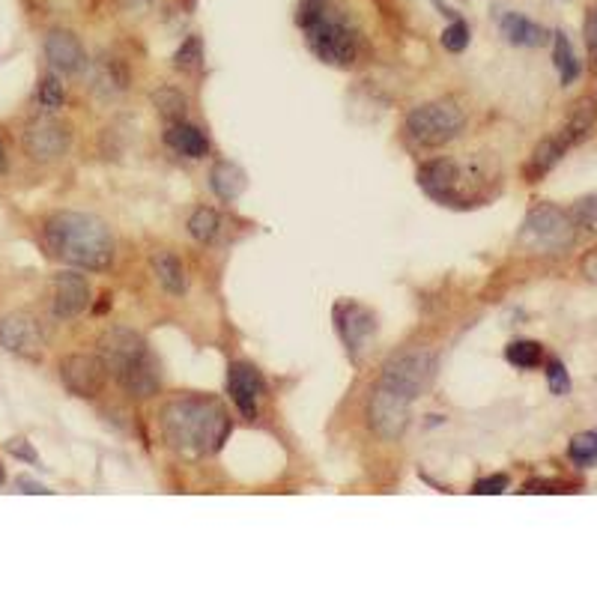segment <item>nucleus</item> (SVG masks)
I'll return each instance as SVG.
<instances>
[{
  "instance_id": "nucleus-9",
  "label": "nucleus",
  "mask_w": 597,
  "mask_h": 597,
  "mask_svg": "<svg viewBox=\"0 0 597 597\" xmlns=\"http://www.w3.org/2000/svg\"><path fill=\"white\" fill-rule=\"evenodd\" d=\"M21 144L33 162H42V165L57 162L60 156H66V150L72 144V129L54 117H39V120L27 123Z\"/></svg>"
},
{
  "instance_id": "nucleus-10",
  "label": "nucleus",
  "mask_w": 597,
  "mask_h": 597,
  "mask_svg": "<svg viewBox=\"0 0 597 597\" xmlns=\"http://www.w3.org/2000/svg\"><path fill=\"white\" fill-rule=\"evenodd\" d=\"M60 380L75 398H96L108 383V368L102 356L72 353L60 362Z\"/></svg>"
},
{
  "instance_id": "nucleus-16",
  "label": "nucleus",
  "mask_w": 597,
  "mask_h": 597,
  "mask_svg": "<svg viewBox=\"0 0 597 597\" xmlns=\"http://www.w3.org/2000/svg\"><path fill=\"white\" fill-rule=\"evenodd\" d=\"M90 305V284L78 272H60L54 278V317L57 320H75Z\"/></svg>"
},
{
  "instance_id": "nucleus-22",
  "label": "nucleus",
  "mask_w": 597,
  "mask_h": 597,
  "mask_svg": "<svg viewBox=\"0 0 597 597\" xmlns=\"http://www.w3.org/2000/svg\"><path fill=\"white\" fill-rule=\"evenodd\" d=\"M165 141H168L180 156H189V159H203V156L209 153V141L203 138V132H200L198 126L183 123V120H180V123H171Z\"/></svg>"
},
{
  "instance_id": "nucleus-34",
  "label": "nucleus",
  "mask_w": 597,
  "mask_h": 597,
  "mask_svg": "<svg viewBox=\"0 0 597 597\" xmlns=\"http://www.w3.org/2000/svg\"><path fill=\"white\" fill-rule=\"evenodd\" d=\"M547 386H550L553 395H568V389H571V377H568V371L559 359L547 362Z\"/></svg>"
},
{
  "instance_id": "nucleus-8",
  "label": "nucleus",
  "mask_w": 597,
  "mask_h": 597,
  "mask_svg": "<svg viewBox=\"0 0 597 597\" xmlns=\"http://www.w3.org/2000/svg\"><path fill=\"white\" fill-rule=\"evenodd\" d=\"M409 409H412V400L377 383L368 398V424L380 439L395 442L403 436V430L409 424Z\"/></svg>"
},
{
  "instance_id": "nucleus-13",
  "label": "nucleus",
  "mask_w": 597,
  "mask_h": 597,
  "mask_svg": "<svg viewBox=\"0 0 597 597\" xmlns=\"http://www.w3.org/2000/svg\"><path fill=\"white\" fill-rule=\"evenodd\" d=\"M0 347L24 359H39L45 335L30 314H9L0 320Z\"/></svg>"
},
{
  "instance_id": "nucleus-15",
  "label": "nucleus",
  "mask_w": 597,
  "mask_h": 597,
  "mask_svg": "<svg viewBox=\"0 0 597 597\" xmlns=\"http://www.w3.org/2000/svg\"><path fill=\"white\" fill-rule=\"evenodd\" d=\"M45 57H48L51 69H57L63 75H78L87 69V51L72 30H51L45 36Z\"/></svg>"
},
{
  "instance_id": "nucleus-21",
  "label": "nucleus",
  "mask_w": 597,
  "mask_h": 597,
  "mask_svg": "<svg viewBox=\"0 0 597 597\" xmlns=\"http://www.w3.org/2000/svg\"><path fill=\"white\" fill-rule=\"evenodd\" d=\"M209 186H212V192L221 200H236L245 192L248 177H245V171H242L239 165H233V162H215V165H212V174H209Z\"/></svg>"
},
{
  "instance_id": "nucleus-41",
  "label": "nucleus",
  "mask_w": 597,
  "mask_h": 597,
  "mask_svg": "<svg viewBox=\"0 0 597 597\" xmlns=\"http://www.w3.org/2000/svg\"><path fill=\"white\" fill-rule=\"evenodd\" d=\"M6 168H9V159H6V147L0 141V174H6Z\"/></svg>"
},
{
  "instance_id": "nucleus-7",
  "label": "nucleus",
  "mask_w": 597,
  "mask_h": 597,
  "mask_svg": "<svg viewBox=\"0 0 597 597\" xmlns=\"http://www.w3.org/2000/svg\"><path fill=\"white\" fill-rule=\"evenodd\" d=\"M466 180H472L469 165H460L454 159H433L418 168V186L445 206H472L475 198L469 195Z\"/></svg>"
},
{
  "instance_id": "nucleus-28",
  "label": "nucleus",
  "mask_w": 597,
  "mask_h": 597,
  "mask_svg": "<svg viewBox=\"0 0 597 597\" xmlns=\"http://www.w3.org/2000/svg\"><path fill=\"white\" fill-rule=\"evenodd\" d=\"M153 102H156L159 114H162L168 123H180V120L186 117V108H189L186 96L177 93L174 87H162L159 93H153Z\"/></svg>"
},
{
  "instance_id": "nucleus-19",
  "label": "nucleus",
  "mask_w": 597,
  "mask_h": 597,
  "mask_svg": "<svg viewBox=\"0 0 597 597\" xmlns=\"http://www.w3.org/2000/svg\"><path fill=\"white\" fill-rule=\"evenodd\" d=\"M150 266L159 278V284L171 293V296H183L189 290V275H186V266L177 254L171 251H156L150 257Z\"/></svg>"
},
{
  "instance_id": "nucleus-23",
  "label": "nucleus",
  "mask_w": 597,
  "mask_h": 597,
  "mask_svg": "<svg viewBox=\"0 0 597 597\" xmlns=\"http://www.w3.org/2000/svg\"><path fill=\"white\" fill-rule=\"evenodd\" d=\"M571 147H568V141L562 138V135H550V138H544L538 147H535V153H532V162H529V177L532 180H538V177H544V174H550L559 162H562V156L568 153Z\"/></svg>"
},
{
  "instance_id": "nucleus-39",
  "label": "nucleus",
  "mask_w": 597,
  "mask_h": 597,
  "mask_svg": "<svg viewBox=\"0 0 597 597\" xmlns=\"http://www.w3.org/2000/svg\"><path fill=\"white\" fill-rule=\"evenodd\" d=\"M580 272H583L592 284H597V248H592V251H586V254H583V260H580Z\"/></svg>"
},
{
  "instance_id": "nucleus-18",
  "label": "nucleus",
  "mask_w": 597,
  "mask_h": 597,
  "mask_svg": "<svg viewBox=\"0 0 597 597\" xmlns=\"http://www.w3.org/2000/svg\"><path fill=\"white\" fill-rule=\"evenodd\" d=\"M499 27H502V36L511 45H520V48H538V45L547 42V30L541 24H535L532 18L520 15V12H505Z\"/></svg>"
},
{
  "instance_id": "nucleus-11",
  "label": "nucleus",
  "mask_w": 597,
  "mask_h": 597,
  "mask_svg": "<svg viewBox=\"0 0 597 597\" xmlns=\"http://www.w3.org/2000/svg\"><path fill=\"white\" fill-rule=\"evenodd\" d=\"M147 353H150L147 341L138 332H132V329H120L117 326V329H108L99 338V356H102V362L108 368V377L123 374L129 365H135Z\"/></svg>"
},
{
  "instance_id": "nucleus-33",
  "label": "nucleus",
  "mask_w": 597,
  "mask_h": 597,
  "mask_svg": "<svg viewBox=\"0 0 597 597\" xmlns=\"http://www.w3.org/2000/svg\"><path fill=\"white\" fill-rule=\"evenodd\" d=\"M571 218L577 221V227H586L589 233H597V195L580 198L571 209Z\"/></svg>"
},
{
  "instance_id": "nucleus-29",
  "label": "nucleus",
  "mask_w": 597,
  "mask_h": 597,
  "mask_svg": "<svg viewBox=\"0 0 597 597\" xmlns=\"http://www.w3.org/2000/svg\"><path fill=\"white\" fill-rule=\"evenodd\" d=\"M568 457L577 466H592V463H597V430H586V433L574 436L571 445H568Z\"/></svg>"
},
{
  "instance_id": "nucleus-37",
  "label": "nucleus",
  "mask_w": 597,
  "mask_h": 597,
  "mask_svg": "<svg viewBox=\"0 0 597 597\" xmlns=\"http://www.w3.org/2000/svg\"><path fill=\"white\" fill-rule=\"evenodd\" d=\"M586 48H589L592 69L597 72V6L586 15Z\"/></svg>"
},
{
  "instance_id": "nucleus-3",
  "label": "nucleus",
  "mask_w": 597,
  "mask_h": 597,
  "mask_svg": "<svg viewBox=\"0 0 597 597\" xmlns=\"http://www.w3.org/2000/svg\"><path fill=\"white\" fill-rule=\"evenodd\" d=\"M299 27L308 36L311 51L332 66H353L359 60V36L353 27L329 6V0H302Z\"/></svg>"
},
{
  "instance_id": "nucleus-14",
  "label": "nucleus",
  "mask_w": 597,
  "mask_h": 597,
  "mask_svg": "<svg viewBox=\"0 0 597 597\" xmlns=\"http://www.w3.org/2000/svg\"><path fill=\"white\" fill-rule=\"evenodd\" d=\"M227 392L236 403V409L242 412V418H257L260 412V400L266 395V383L260 377V371L248 362H233L227 368Z\"/></svg>"
},
{
  "instance_id": "nucleus-2",
  "label": "nucleus",
  "mask_w": 597,
  "mask_h": 597,
  "mask_svg": "<svg viewBox=\"0 0 597 597\" xmlns=\"http://www.w3.org/2000/svg\"><path fill=\"white\" fill-rule=\"evenodd\" d=\"M42 236L48 251L69 266L105 272L114 263V236L108 224L90 212H54Z\"/></svg>"
},
{
  "instance_id": "nucleus-17",
  "label": "nucleus",
  "mask_w": 597,
  "mask_h": 597,
  "mask_svg": "<svg viewBox=\"0 0 597 597\" xmlns=\"http://www.w3.org/2000/svg\"><path fill=\"white\" fill-rule=\"evenodd\" d=\"M114 380L120 383V389H123L129 398L135 400H147L162 392V368H159V362H156L153 353L141 356L135 365H129V368H126L123 374H117Z\"/></svg>"
},
{
  "instance_id": "nucleus-5",
  "label": "nucleus",
  "mask_w": 597,
  "mask_h": 597,
  "mask_svg": "<svg viewBox=\"0 0 597 597\" xmlns=\"http://www.w3.org/2000/svg\"><path fill=\"white\" fill-rule=\"evenodd\" d=\"M466 126V114L451 99H436L412 108L406 114V135L421 147H445Z\"/></svg>"
},
{
  "instance_id": "nucleus-35",
  "label": "nucleus",
  "mask_w": 597,
  "mask_h": 597,
  "mask_svg": "<svg viewBox=\"0 0 597 597\" xmlns=\"http://www.w3.org/2000/svg\"><path fill=\"white\" fill-rule=\"evenodd\" d=\"M505 490H508V475H490V478H481L472 493H478V496H499Z\"/></svg>"
},
{
  "instance_id": "nucleus-25",
  "label": "nucleus",
  "mask_w": 597,
  "mask_h": 597,
  "mask_svg": "<svg viewBox=\"0 0 597 597\" xmlns=\"http://www.w3.org/2000/svg\"><path fill=\"white\" fill-rule=\"evenodd\" d=\"M96 87L102 90V93H123L126 87H129V72H126V66L117 60V57H111V60H102L99 66H96Z\"/></svg>"
},
{
  "instance_id": "nucleus-42",
  "label": "nucleus",
  "mask_w": 597,
  "mask_h": 597,
  "mask_svg": "<svg viewBox=\"0 0 597 597\" xmlns=\"http://www.w3.org/2000/svg\"><path fill=\"white\" fill-rule=\"evenodd\" d=\"M3 478H6V475H3V466H0V484H3Z\"/></svg>"
},
{
  "instance_id": "nucleus-38",
  "label": "nucleus",
  "mask_w": 597,
  "mask_h": 597,
  "mask_svg": "<svg viewBox=\"0 0 597 597\" xmlns=\"http://www.w3.org/2000/svg\"><path fill=\"white\" fill-rule=\"evenodd\" d=\"M523 493H568V484H562V481H529V484H523Z\"/></svg>"
},
{
  "instance_id": "nucleus-24",
  "label": "nucleus",
  "mask_w": 597,
  "mask_h": 597,
  "mask_svg": "<svg viewBox=\"0 0 597 597\" xmlns=\"http://www.w3.org/2000/svg\"><path fill=\"white\" fill-rule=\"evenodd\" d=\"M553 63H556V69H559L562 84H574V81L580 78V60H577V54H574L571 39H568L562 30L553 33Z\"/></svg>"
},
{
  "instance_id": "nucleus-36",
  "label": "nucleus",
  "mask_w": 597,
  "mask_h": 597,
  "mask_svg": "<svg viewBox=\"0 0 597 597\" xmlns=\"http://www.w3.org/2000/svg\"><path fill=\"white\" fill-rule=\"evenodd\" d=\"M6 451H9L12 457L24 460V463H39V454L33 451V445H30L27 439H9V442H6Z\"/></svg>"
},
{
  "instance_id": "nucleus-20",
  "label": "nucleus",
  "mask_w": 597,
  "mask_h": 597,
  "mask_svg": "<svg viewBox=\"0 0 597 597\" xmlns=\"http://www.w3.org/2000/svg\"><path fill=\"white\" fill-rule=\"evenodd\" d=\"M595 123H597V105L592 102V99H583V102H577V105H574V111H571V117L565 120V126L559 129V135L568 141V147H577V144H583V141L592 135Z\"/></svg>"
},
{
  "instance_id": "nucleus-4",
  "label": "nucleus",
  "mask_w": 597,
  "mask_h": 597,
  "mask_svg": "<svg viewBox=\"0 0 597 597\" xmlns=\"http://www.w3.org/2000/svg\"><path fill=\"white\" fill-rule=\"evenodd\" d=\"M520 245L538 254H559L565 248L574 245L577 239V221L571 218V212L553 206V203H541L535 206L523 227H520Z\"/></svg>"
},
{
  "instance_id": "nucleus-26",
  "label": "nucleus",
  "mask_w": 597,
  "mask_h": 597,
  "mask_svg": "<svg viewBox=\"0 0 597 597\" xmlns=\"http://www.w3.org/2000/svg\"><path fill=\"white\" fill-rule=\"evenodd\" d=\"M505 359L520 371H532L544 362V347L538 341H514L505 347Z\"/></svg>"
},
{
  "instance_id": "nucleus-27",
  "label": "nucleus",
  "mask_w": 597,
  "mask_h": 597,
  "mask_svg": "<svg viewBox=\"0 0 597 597\" xmlns=\"http://www.w3.org/2000/svg\"><path fill=\"white\" fill-rule=\"evenodd\" d=\"M218 230H221V218H218V212H215L212 206H200V209L192 212V218H189V233H192L198 242H203V245L215 242Z\"/></svg>"
},
{
  "instance_id": "nucleus-1",
  "label": "nucleus",
  "mask_w": 597,
  "mask_h": 597,
  "mask_svg": "<svg viewBox=\"0 0 597 597\" xmlns=\"http://www.w3.org/2000/svg\"><path fill=\"white\" fill-rule=\"evenodd\" d=\"M165 442L186 454L206 457L221 451L230 436V415L215 398H174L159 412Z\"/></svg>"
},
{
  "instance_id": "nucleus-40",
  "label": "nucleus",
  "mask_w": 597,
  "mask_h": 597,
  "mask_svg": "<svg viewBox=\"0 0 597 597\" xmlns=\"http://www.w3.org/2000/svg\"><path fill=\"white\" fill-rule=\"evenodd\" d=\"M15 484L21 487V493H33V496H36V493H42V496H45V493H51L48 487H42V484H36V481H30V478H18Z\"/></svg>"
},
{
  "instance_id": "nucleus-12",
  "label": "nucleus",
  "mask_w": 597,
  "mask_h": 597,
  "mask_svg": "<svg viewBox=\"0 0 597 597\" xmlns=\"http://www.w3.org/2000/svg\"><path fill=\"white\" fill-rule=\"evenodd\" d=\"M335 326H338V335L347 347V353L353 359H359V353L365 350L368 338L377 332V320L374 314L359 305V302H341L335 305Z\"/></svg>"
},
{
  "instance_id": "nucleus-6",
  "label": "nucleus",
  "mask_w": 597,
  "mask_h": 597,
  "mask_svg": "<svg viewBox=\"0 0 597 597\" xmlns=\"http://www.w3.org/2000/svg\"><path fill=\"white\" fill-rule=\"evenodd\" d=\"M436 353L430 350H406L400 356H392L386 365H383V374H380V386L398 392L406 400H415L421 392L430 389L433 377H436Z\"/></svg>"
},
{
  "instance_id": "nucleus-31",
  "label": "nucleus",
  "mask_w": 597,
  "mask_h": 597,
  "mask_svg": "<svg viewBox=\"0 0 597 597\" xmlns=\"http://www.w3.org/2000/svg\"><path fill=\"white\" fill-rule=\"evenodd\" d=\"M200 60H203V45H200L198 36L186 39V42L180 45V51L174 54V66L183 69V72H195L200 66Z\"/></svg>"
},
{
  "instance_id": "nucleus-30",
  "label": "nucleus",
  "mask_w": 597,
  "mask_h": 597,
  "mask_svg": "<svg viewBox=\"0 0 597 597\" xmlns=\"http://www.w3.org/2000/svg\"><path fill=\"white\" fill-rule=\"evenodd\" d=\"M36 99H39V105H42V108L54 111V108H60V105L66 102V87L60 84V78H57V75H45V78L39 81Z\"/></svg>"
},
{
  "instance_id": "nucleus-32",
  "label": "nucleus",
  "mask_w": 597,
  "mask_h": 597,
  "mask_svg": "<svg viewBox=\"0 0 597 597\" xmlns=\"http://www.w3.org/2000/svg\"><path fill=\"white\" fill-rule=\"evenodd\" d=\"M466 45H469V27H466V21L454 18V21L442 30V48L451 51V54H460Z\"/></svg>"
}]
</instances>
